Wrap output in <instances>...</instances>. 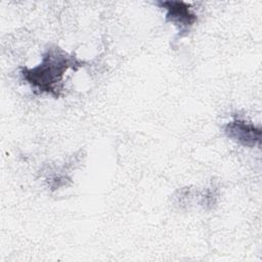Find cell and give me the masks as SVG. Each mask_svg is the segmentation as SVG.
<instances>
[{
	"instance_id": "obj_1",
	"label": "cell",
	"mask_w": 262,
	"mask_h": 262,
	"mask_svg": "<svg viewBox=\"0 0 262 262\" xmlns=\"http://www.w3.org/2000/svg\"><path fill=\"white\" fill-rule=\"evenodd\" d=\"M78 66L76 59L61 49H50L42 61L34 68L24 69L21 75L32 87L41 92L58 96L63 75L71 68Z\"/></svg>"
},
{
	"instance_id": "obj_2",
	"label": "cell",
	"mask_w": 262,
	"mask_h": 262,
	"mask_svg": "<svg viewBox=\"0 0 262 262\" xmlns=\"http://www.w3.org/2000/svg\"><path fill=\"white\" fill-rule=\"evenodd\" d=\"M224 131L227 137L245 146L252 147L260 142V129L243 120H233L228 122Z\"/></svg>"
},
{
	"instance_id": "obj_3",
	"label": "cell",
	"mask_w": 262,
	"mask_h": 262,
	"mask_svg": "<svg viewBox=\"0 0 262 262\" xmlns=\"http://www.w3.org/2000/svg\"><path fill=\"white\" fill-rule=\"evenodd\" d=\"M166 9V17L178 28L179 33H186L196 20V15L189 5L178 1H165L160 3Z\"/></svg>"
}]
</instances>
